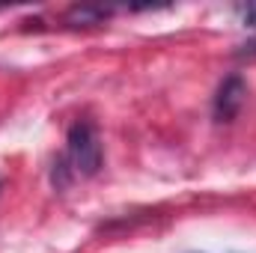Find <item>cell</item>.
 Returning a JSON list of instances; mask_svg holds the SVG:
<instances>
[{
    "label": "cell",
    "instance_id": "1",
    "mask_svg": "<svg viewBox=\"0 0 256 253\" xmlns=\"http://www.w3.org/2000/svg\"><path fill=\"white\" fill-rule=\"evenodd\" d=\"M102 170V140L92 122H74L66 137V158L54 164V185L66 188L72 176L92 179Z\"/></svg>",
    "mask_w": 256,
    "mask_h": 253
},
{
    "label": "cell",
    "instance_id": "2",
    "mask_svg": "<svg viewBox=\"0 0 256 253\" xmlns=\"http://www.w3.org/2000/svg\"><path fill=\"white\" fill-rule=\"evenodd\" d=\"M244 96H248V86H244L242 74L224 78V84L218 86V96H214V120L232 122L238 116V110L244 108Z\"/></svg>",
    "mask_w": 256,
    "mask_h": 253
},
{
    "label": "cell",
    "instance_id": "3",
    "mask_svg": "<svg viewBox=\"0 0 256 253\" xmlns=\"http://www.w3.org/2000/svg\"><path fill=\"white\" fill-rule=\"evenodd\" d=\"M114 9H104V6H74L68 9L66 21L72 24H102V18H108Z\"/></svg>",
    "mask_w": 256,
    "mask_h": 253
},
{
    "label": "cell",
    "instance_id": "4",
    "mask_svg": "<svg viewBox=\"0 0 256 253\" xmlns=\"http://www.w3.org/2000/svg\"><path fill=\"white\" fill-rule=\"evenodd\" d=\"M236 12L242 15V24H244V27H254L256 30V3H242Z\"/></svg>",
    "mask_w": 256,
    "mask_h": 253
},
{
    "label": "cell",
    "instance_id": "5",
    "mask_svg": "<svg viewBox=\"0 0 256 253\" xmlns=\"http://www.w3.org/2000/svg\"><path fill=\"white\" fill-rule=\"evenodd\" d=\"M242 48H244V51H242L244 57H256V39H250V42H248V45H242Z\"/></svg>",
    "mask_w": 256,
    "mask_h": 253
},
{
    "label": "cell",
    "instance_id": "6",
    "mask_svg": "<svg viewBox=\"0 0 256 253\" xmlns=\"http://www.w3.org/2000/svg\"><path fill=\"white\" fill-rule=\"evenodd\" d=\"M0 188H3V179H0Z\"/></svg>",
    "mask_w": 256,
    "mask_h": 253
}]
</instances>
